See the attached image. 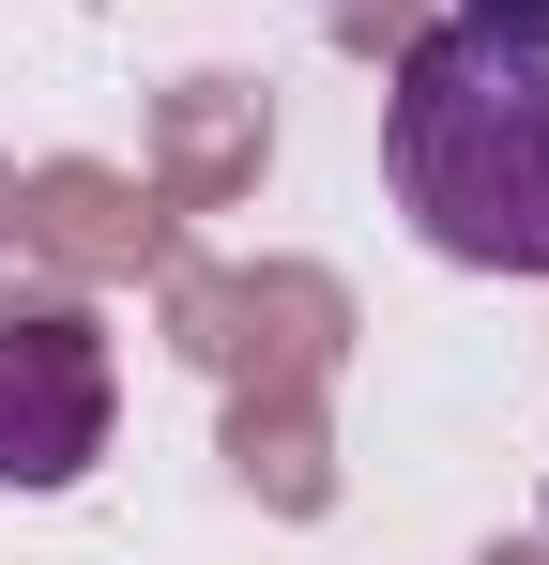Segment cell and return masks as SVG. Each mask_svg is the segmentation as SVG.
Wrapping results in <instances>:
<instances>
[{
  "label": "cell",
  "instance_id": "obj_1",
  "mask_svg": "<svg viewBox=\"0 0 549 565\" xmlns=\"http://www.w3.org/2000/svg\"><path fill=\"white\" fill-rule=\"evenodd\" d=\"M381 184L473 276H549V31L443 15L381 93Z\"/></svg>",
  "mask_w": 549,
  "mask_h": 565
},
{
  "label": "cell",
  "instance_id": "obj_2",
  "mask_svg": "<svg viewBox=\"0 0 549 565\" xmlns=\"http://www.w3.org/2000/svg\"><path fill=\"white\" fill-rule=\"evenodd\" d=\"M107 321L92 306H15L0 321V489H77L107 459Z\"/></svg>",
  "mask_w": 549,
  "mask_h": 565
},
{
  "label": "cell",
  "instance_id": "obj_3",
  "mask_svg": "<svg viewBox=\"0 0 549 565\" xmlns=\"http://www.w3.org/2000/svg\"><path fill=\"white\" fill-rule=\"evenodd\" d=\"M458 15H488V31H549V0H458Z\"/></svg>",
  "mask_w": 549,
  "mask_h": 565
}]
</instances>
